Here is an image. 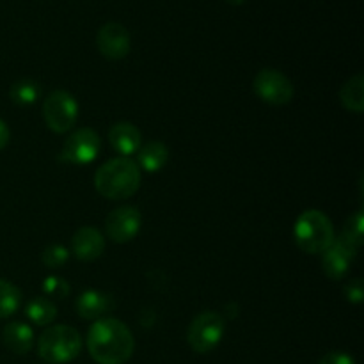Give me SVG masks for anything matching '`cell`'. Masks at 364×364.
I'll return each mask as SVG.
<instances>
[{"label": "cell", "instance_id": "16", "mask_svg": "<svg viewBox=\"0 0 364 364\" xmlns=\"http://www.w3.org/2000/svg\"><path fill=\"white\" fill-rule=\"evenodd\" d=\"M169 159V149L166 144L159 141H151L148 144L141 146L137 151V166L139 169H144L148 173H156L162 169Z\"/></svg>", "mask_w": 364, "mask_h": 364}, {"label": "cell", "instance_id": "24", "mask_svg": "<svg viewBox=\"0 0 364 364\" xmlns=\"http://www.w3.org/2000/svg\"><path fill=\"white\" fill-rule=\"evenodd\" d=\"M343 295L348 302H352V304H359V302H363L364 299L363 279L348 281V283L343 287Z\"/></svg>", "mask_w": 364, "mask_h": 364}, {"label": "cell", "instance_id": "8", "mask_svg": "<svg viewBox=\"0 0 364 364\" xmlns=\"http://www.w3.org/2000/svg\"><path fill=\"white\" fill-rule=\"evenodd\" d=\"M102 149L100 135L91 128H80L75 130L70 137L64 141L60 149V159L75 166H85L96 160Z\"/></svg>", "mask_w": 364, "mask_h": 364}, {"label": "cell", "instance_id": "19", "mask_svg": "<svg viewBox=\"0 0 364 364\" xmlns=\"http://www.w3.org/2000/svg\"><path fill=\"white\" fill-rule=\"evenodd\" d=\"M39 96H41V87L38 85V82L31 80V78H23V80L14 82L13 87H11V100H13L16 105H32V103L38 102Z\"/></svg>", "mask_w": 364, "mask_h": 364}, {"label": "cell", "instance_id": "17", "mask_svg": "<svg viewBox=\"0 0 364 364\" xmlns=\"http://www.w3.org/2000/svg\"><path fill=\"white\" fill-rule=\"evenodd\" d=\"M340 100L343 107L350 112L361 114L364 110V77L361 73L348 78L340 91Z\"/></svg>", "mask_w": 364, "mask_h": 364}, {"label": "cell", "instance_id": "3", "mask_svg": "<svg viewBox=\"0 0 364 364\" xmlns=\"http://www.w3.org/2000/svg\"><path fill=\"white\" fill-rule=\"evenodd\" d=\"M295 244L308 255H323L334 242V228L320 210H306L294 226Z\"/></svg>", "mask_w": 364, "mask_h": 364}, {"label": "cell", "instance_id": "14", "mask_svg": "<svg viewBox=\"0 0 364 364\" xmlns=\"http://www.w3.org/2000/svg\"><path fill=\"white\" fill-rule=\"evenodd\" d=\"M109 142L119 155H134L141 148V132L132 123L121 121L109 130Z\"/></svg>", "mask_w": 364, "mask_h": 364}, {"label": "cell", "instance_id": "1", "mask_svg": "<svg viewBox=\"0 0 364 364\" xmlns=\"http://www.w3.org/2000/svg\"><path fill=\"white\" fill-rule=\"evenodd\" d=\"M87 348L98 364H124L134 354L135 340L127 323L116 318H102L89 329Z\"/></svg>", "mask_w": 364, "mask_h": 364}, {"label": "cell", "instance_id": "18", "mask_svg": "<svg viewBox=\"0 0 364 364\" xmlns=\"http://www.w3.org/2000/svg\"><path fill=\"white\" fill-rule=\"evenodd\" d=\"M25 311H27L28 320L36 323V326H48L57 316L55 304L52 302V299L46 297L32 299L27 304V308H25Z\"/></svg>", "mask_w": 364, "mask_h": 364}, {"label": "cell", "instance_id": "10", "mask_svg": "<svg viewBox=\"0 0 364 364\" xmlns=\"http://www.w3.org/2000/svg\"><path fill=\"white\" fill-rule=\"evenodd\" d=\"M96 45L100 53L109 60H119L130 53V32L117 21L102 25L96 34Z\"/></svg>", "mask_w": 364, "mask_h": 364}, {"label": "cell", "instance_id": "9", "mask_svg": "<svg viewBox=\"0 0 364 364\" xmlns=\"http://www.w3.org/2000/svg\"><path fill=\"white\" fill-rule=\"evenodd\" d=\"M141 224L142 217L137 208L121 206V208H116L109 213V217L105 219V230L110 240L116 242V244H127L137 237Z\"/></svg>", "mask_w": 364, "mask_h": 364}, {"label": "cell", "instance_id": "11", "mask_svg": "<svg viewBox=\"0 0 364 364\" xmlns=\"http://www.w3.org/2000/svg\"><path fill=\"white\" fill-rule=\"evenodd\" d=\"M358 251L359 249H355L354 245H350L341 237L334 238L333 245L322 256V269L326 276L333 281L343 279Z\"/></svg>", "mask_w": 364, "mask_h": 364}, {"label": "cell", "instance_id": "25", "mask_svg": "<svg viewBox=\"0 0 364 364\" xmlns=\"http://www.w3.org/2000/svg\"><path fill=\"white\" fill-rule=\"evenodd\" d=\"M318 364H355V361L350 354H347V352L336 350L323 355L318 361Z\"/></svg>", "mask_w": 364, "mask_h": 364}, {"label": "cell", "instance_id": "20", "mask_svg": "<svg viewBox=\"0 0 364 364\" xmlns=\"http://www.w3.org/2000/svg\"><path fill=\"white\" fill-rule=\"evenodd\" d=\"M21 306V291L13 283L0 279V318L14 315Z\"/></svg>", "mask_w": 364, "mask_h": 364}, {"label": "cell", "instance_id": "23", "mask_svg": "<svg viewBox=\"0 0 364 364\" xmlns=\"http://www.w3.org/2000/svg\"><path fill=\"white\" fill-rule=\"evenodd\" d=\"M43 291H45L46 297H53V299H64L70 295L71 288L68 284L66 279L59 276H50L46 277L45 283H43Z\"/></svg>", "mask_w": 364, "mask_h": 364}, {"label": "cell", "instance_id": "21", "mask_svg": "<svg viewBox=\"0 0 364 364\" xmlns=\"http://www.w3.org/2000/svg\"><path fill=\"white\" fill-rule=\"evenodd\" d=\"M363 233H364V217H363V212H358L347 220L343 233H341L340 237L343 238V240H347L350 245H354L355 249H359L363 244Z\"/></svg>", "mask_w": 364, "mask_h": 364}, {"label": "cell", "instance_id": "15", "mask_svg": "<svg viewBox=\"0 0 364 364\" xmlns=\"http://www.w3.org/2000/svg\"><path fill=\"white\" fill-rule=\"evenodd\" d=\"M2 340L13 354L23 355L34 347V331L23 322H11L4 327Z\"/></svg>", "mask_w": 364, "mask_h": 364}, {"label": "cell", "instance_id": "26", "mask_svg": "<svg viewBox=\"0 0 364 364\" xmlns=\"http://www.w3.org/2000/svg\"><path fill=\"white\" fill-rule=\"evenodd\" d=\"M9 128H7V124L4 121H0V149L6 148L7 142H9Z\"/></svg>", "mask_w": 364, "mask_h": 364}, {"label": "cell", "instance_id": "7", "mask_svg": "<svg viewBox=\"0 0 364 364\" xmlns=\"http://www.w3.org/2000/svg\"><path fill=\"white\" fill-rule=\"evenodd\" d=\"M255 92L269 105H287L294 98V84L284 73L267 68L256 75Z\"/></svg>", "mask_w": 364, "mask_h": 364}, {"label": "cell", "instance_id": "27", "mask_svg": "<svg viewBox=\"0 0 364 364\" xmlns=\"http://www.w3.org/2000/svg\"><path fill=\"white\" fill-rule=\"evenodd\" d=\"M228 4H231V6H242V4L245 2V0H226Z\"/></svg>", "mask_w": 364, "mask_h": 364}, {"label": "cell", "instance_id": "12", "mask_svg": "<svg viewBox=\"0 0 364 364\" xmlns=\"http://www.w3.org/2000/svg\"><path fill=\"white\" fill-rule=\"evenodd\" d=\"M71 251H73L75 258L80 259V262L98 259L103 255V251H105V238H103V235L96 228H80L73 235Z\"/></svg>", "mask_w": 364, "mask_h": 364}, {"label": "cell", "instance_id": "6", "mask_svg": "<svg viewBox=\"0 0 364 364\" xmlns=\"http://www.w3.org/2000/svg\"><path fill=\"white\" fill-rule=\"evenodd\" d=\"M46 127L55 134H66L75 127L78 117V103L68 91H53L43 103Z\"/></svg>", "mask_w": 364, "mask_h": 364}, {"label": "cell", "instance_id": "5", "mask_svg": "<svg viewBox=\"0 0 364 364\" xmlns=\"http://www.w3.org/2000/svg\"><path fill=\"white\" fill-rule=\"evenodd\" d=\"M226 331V322L223 315L213 311H205L196 316L187 331V341L191 348L198 354H208L220 343Z\"/></svg>", "mask_w": 364, "mask_h": 364}, {"label": "cell", "instance_id": "2", "mask_svg": "<svg viewBox=\"0 0 364 364\" xmlns=\"http://www.w3.org/2000/svg\"><path fill=\"white\" fill-rule=\"evenodd\" d=\"M95 187L107 199H127L141 187V169L128 156H117L96 171Z\"/></svg>", "mask_w": 364, "mask_h": 364}, {"label": "cell", "instance_id": "4", "mask_svg": "<svg viewBox=\"0 0 364 364\" xmlns=\"http://www.w3.org/2000/svg\"><path fill=\"white\" fill-rule=\"evenodd\" d=\"M82 350V338L75 327L53 326L46 329L38 340V352L43 361L64 364L77 359Z\"/></svg>", "mask_w": 364, "mask_h": 364}, {"label": "cell", "instance_id": "13", "mask_svg": "<svg viewBox=\"0 0 364 364\" xmlns=\"http://www.w3.org/2000/svg\"><path fill=\"white\" fill-rule=\"evenodd\" d=\"M116 308L114 297L109 294H103L98 290H87L77 299L75 302V309H77L78 316L85 320H100Z\"/></svg>", "mask_w": 364, "mask_h": 364}, {"label": "cell", "instance_id": "22", "mask_svg": "<svg viewBox=\"0 0 364 364\" xmlns=\"http://www.w3.org/2000/svg\"><path fill=\"white\" fill-rule=\"evenodd\" d=\"M41 259L48 269H60V267H63L64 263H68V259H70V251H68L64 245L59 244L48 245V247L43 251Z\"/></svg>", "mask_w": 364, "mask_h": 364}]
</instances>
